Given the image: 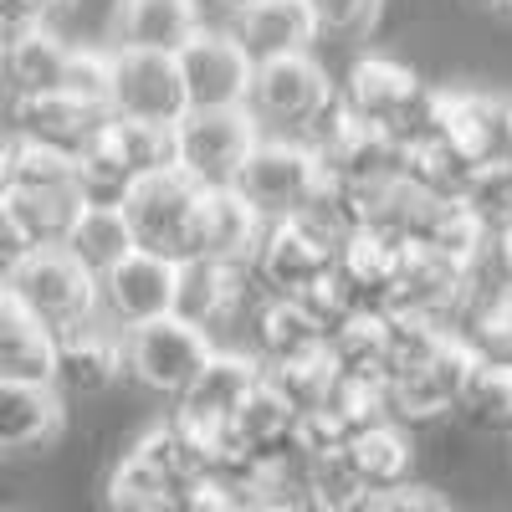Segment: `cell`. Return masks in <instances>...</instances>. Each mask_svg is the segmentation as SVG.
Wrapping results in <instances>:
<instances>
[{"label": "cell", "mask_w": 512, "mask_h": 512, "mask_svg": "<svg viewBox=\"0 0 512 512\" xmlns=\"http://www.w3.org/2000/svg\"><path fill=\"white\" fill-rule=\"evenodd\" d=\"M344 108L374 128H384L405 149L441 134V88L420 82L415 67L395 57H359L344 77Z\"/></svg>", "instance_id": "6da1fadb"}, {"label": "cell", "mask_w": 512, "mask_h": 512, "mask_svg": "<svg viewBox=\"0 0 512 512\" xmlns=\"http://www.w3.org/2000/svg\"><path fill=\"white\" fill-rule=\"evenodd\" d=\"M200 205L205 190L185 175V169H164L134 185L123 200L128 231H134L139 251H154L164 262H200Z\"/></svg>", "instance_id": "7a4b0ae2"}, {"label": "cell", "mask_w": 512, "mask_h": 512, "mask_svg": "<svg viewBox=\"0 0 512 512\" xmlns=\"http://www.w3.org/2000/svg\"><path fill=\"white\" fill-rule=\"evenodd\" d=\"M6 297L26 318H36L52 338L98 323V277L82 267L77 256H67L62 246L57 251H31L26 267L6 282Z\"/></svg>", "instance_id": "3957f363"}, {"label": "cell", "mask_w": 512, "mask_h": 512, "mask_svg": "<svg viewBox=\"0 0 512 512\" xmlns=\"http://www.w3.org/2000/svg\"><path fill=\"white\" fill-rule=\"evenodd\" d=\"M303 144H313L323 175H328L333 185L379 190V185H400V180H405V144L390 139L384 128L354 118V113L344 108V98H338V108L313 128Z\"/></svg>", "instance_id": "277c9868"}, {"label": "cell", "mask_w": 512, "mask_h": 512, "mask_svg": "<svg viewBox=\"0 0 512 512\" xmlns=\"http://www.w3.org/2000/svg\"><path fill=\"white\" fill-rule=\"evenodd\" d=\"M251 118L282 128V139H308L313 128L338 108V88L328 82L323 62L308 57H282V62H262L251 77Z\"/></svg>", "instance_id": "5b68a950"}, {"label": "cell", "mask_w": 512, "mask_h": 512, "mask_svg": "<svg viewBox=\"0 0 512 512\" xmlns=\"http://www.w3.org/2000/svg\"><path fill=\"white\" fill-rule=\"evenodd\" d=\"M318 185H323V164H318L313 144L262 134V144L251 149V159L241 164L231 190L262 216V226H277V221H292L297 210L313 200Z\"/></svg>", "instance_id": "8992f818"}, {"label": "cell", "mask_w": 512, "mask_h": 512, "mask_svg": "<svg viewBox=\"0 0 512 512\" xmlns=\"http://www.w3.org/2000/svg\"><path fill=\"white\" fill-rule=\"evenodd\" d=\"M256 144L262 123L251 118V108L185 113L175 123V169H185L200 190H231Z\"/></svg>", "instance_id": "52a82bcc"}, {"label": "cell", "mask_w": 512, "mask_h": 512, "mask_svg": "<svg viewBox=\"0 0 512 512\" xmlns=\"http://www.w3.org/2000/svg\"><path fill=\"white\" fill-rule=\"evenodd\" d=\"M210 354H216V338L185 318H159L149 328L123 333L128 379L144 384L149 395H164V400H180L195 384V374L210 364Z\"/></svg>", "instance_id": "ba28073f"}, {"label": "cell", "mask_w": 512, "mask_h": 512, "mask_svg": "<svg viewBox=\"0 0 512 512\" xmlns=\"http://www.w3.org/2000/svg\"><path fill=\"white\" fill-rule=\"evenodd\" d=\"M175 303H180V262H164L154 251H134L108 277H98V318L118 333L175 318Z\"/></svg>", "instance_id": "9c48e42d"}, {"label": "cell", "mask_w": 512, "mask_h": 512, "mask_svg": "<svg viewBox=\"0 0 512 512\" xmlns=\"http://www.w3.org/2000/svg\"><path fill=\"white\" fill-rule=\"evenodd\" d=\"M175 67H180V82H185L190 113H221V108H246L251 103L256 62L236 47L231 31L205 26L195 41L180 47Z\"/></svg>", "instance_id": "30bf717a"}, {"label": "cell", "mask_w": 512, "mask_h": 512, "mask_svg": "<svg viewBox=\"0 0 512 512\" xmlns=\"http://www.w3.org/2000/svg\"><path fill=\"white\" fill-rule=\"evenodd\" d=\"M6 118H11V139L21 144H41V149H57L82 159L103 134L113 113L93 108V103H77L67 93H41V98H6Z\"/></svg>", "instance_id": "8fae6325"}, {"label": "cell", "mask_w": 512, "mask_h": 512, "mask_svg": "<svg viewBox=\"0 0 512 512\" xmlns=\"http://www.w3.org/2000/svg\"><path fill=\"white\" fill-rule=\"evenodd\" d=\"M185 113H190V103H185V82H180L175 57L113 47V118L175 128Z\"/></svg>", "instance_id": "7c38bea8"}, {"label": "cell", "mask_w": 512, "mask_h": 512, "mask_svg": "<svg viewBox=\"0 0 512 512\" xmlns=\"http://www.w3.org/2000/svg\"><path fill=\"white\" fill-rule=\"evenodd\" d=\"M477 359H482V349L472 344V338H461V333L446 338V349H441L431 364L415 369V374H405L395 390H390L395 420L410 431V425H436V420L456 415L461 390H466V379H472Z\"/></svg>", "instance_id": "4fadbf2b"}, {"label": "cell", "mask_w": 512, "mask_h": 512, "mask_svg": "<svg viewBox=\"0 0 512 512\" xmlns=\"http://www.w3.org/2000/svg\"><path fill=\"white\" fill-rule=\"evenodd\" d=\"M441 139L472 164H507L512 144V103L482 88H441Z\"/></svg>", "instance_id": "5bb4252c"}, {"label": "cell", "mask_w": 512, "mask_h": 512, "mask_svg": "<svg viewBox=\"0 0 512 512\" xmlns=\"http://www.w3.org/2000/svg\"><path fill=\"white\" fill-rule=\"evenodd\" d=\"M200 31H205L200 0H113L108 47L180 57V47L195 41Z\"/></svg>", "instance_id": "9a60e30c"}, {"label": "cell", "mask_w": 512, "mask_h": 512, "mask_svg": "<svg viewBox=\"0 0 512 512\" xmlns=\"http://www.w3.org/2000/svg\"><path fill=\"white\" fill-rule=\"evenodd\" d=\"M256 384H262V364H256L246 349H216L210 364L195 374V384L175 400L180 420L200 425V431H221L241 415V405L256 395Z\"/></svg>", "instance_id": "2e32d148"}, {"label": "cell", "mask_w": 512, "mask_h": 512, "mask_svg": "<svg viewBox=\"0 0 512 512\" xmlns=\"http://www.w3.org/2000/svg\"><path fill=\"white\" fill-rule=\"evenodd\" d=\"M226 31L236 36V47L256 67L282 62V57H308L318 41L308 0H256V6H236Z\"/></svg>", "instance_id": "e0dca14e"}, {"label": "cell", "mask_w": 512, "mask_h": 512, "mask_svg": "<svg viewBox=\"0 0 512 512\" xmlns=\"http://www.w3.org/2000/svg\"><path fill=\"white\" fill-rule=\"evenodd\" d=\"M256 277L272 297H303L308 287H318L333 272V251L297 221H277L262 231V246H256Z\"/></svg>", "instance_id": "ac0fdd59"}, {"label": "cell", "mask_w": 512, "mask_h": 512, "mask_svg": "<svg viewBox=\"0 0 512 512\" xmlns=\"http://www.w3.org/2000/svg\"><path fill=\"white\" fill-rule=\"evenodd\" d=\"M128 374V359H123V333L108 328L103 318L88 323V328H72L57 338V395H108L113 384Z\"/></svg>", "instance_id": "d6986e66"}, {"label": "cell", "mask_w": 512, "mask_h": 512, "mask_svg": "<svg viewBox=\"0 0 512 512\" xmlns=\"http://www.w3.org/2000/svg\"><path fill=\"white\" fill-rule=\"evenodd\" d=\"M128 456H134L139 466H149L169 492H185L190 482L210 477L205 431L190 425V420H180V415H164V420L144 425V431L134 436V446H128Z\"/></svg>", "instance_id": "ffe728a7"}, {"label": "cell", "mask_w": 512, "mask_h": 512, "mask_svg": "<svg viewBox=\"0 0 512 512\" xmlns=\"http://www.w3.org/2000/svg\"><path fill=\"white\" fill-rule=\"evenodd\" d=\"M67 400L57 384H0V456H26L62 436Z\"/></svg>", "instance_id": "44dd1931"}, {"label": "cell", "mask_w": 512, "mask_h": 512, "mask_svg": "<svg viewBox=\"0 0 512 512\" xmlns=\"http://www.w3.org/2000/svg\"><path fill=\"white\" fill-rule=\"evenodd\" d=\"M72 41L57 26H31L21 36H11L6 67H0V88L6 98H41V93H62L67 67H72Z\"/></svg>", "instance_id": "7402d4cb"}, {"label": "cell", "mask_w": 512, "mask_h": 512, "mask_svg": "<svg viewBox=\"0 0 512 512\" xmlns=\"http://www.w3.org/2000/svg\"><path fill=\"white\" fill-rule=\"evenodd\" d=\"M318 349H328V338L303 313L297 297H267V303L251 313V323H246V354L262 369L267 364H287V359H303V354H318Z\"/></svg>", "instance_id": "603a6c76"}, {"label": "cell", "mask_w": 512, "mask_h": 512, "mask_svg": "<svg viewBox=\"0 0 512 512\" xmlns=\"http://www.w3.org/2000/svg\"><path fill=\"white\" fill-rule=\"evenodd\" d=\"M262 216L236 190H205L200 205V256L205 262H256L262 246Z\"/></svg>", "instance_id": "cb8c5ba5"}, {"label": "cell", "mask_w": 512, "mask_h": 512, "mask_svg": "<svg viewBox=\"0 0 512 512\" xmlns=\"http://www.w3.org/2000/svg\"><path fill=\"white\" fill-rule=\"evenodd\" d=\"M400 256L405 246L384 241V236H354L344 251L333 256V272L338 282L349 287V297L359 303V313H384L390 308V287H395V272H400Z\"/></svg>", "instance_id": "d4e9b609"}, {"label": "cell", "mask_w": 512, "mask_h": 512, "mask_svg": "<svg viewBox=\"0 0 512 512\" xmlns=\"http://www.w3.org/2000/svg\"><path fill=\"white\" fill-rule=\"evenodd\" d=\"M57 379V338L26 318L16 303L0 308V384H52Z\"/></svg>", "instance_id": "484cf974"}, {"label": "cell", "mask_w": 512, "mask_h": 512, "mask_svg": "<svg viewBox=\"0 0 512 512\" xmlns=\"http://www.w3.org/2000/svg\"><path fill=\"white\" fill-rule=\"evenodd\" d=\"M328 359L338 379L354 384H379L390 390V318L384 313H359L328 338Z\"/></svg>", "instance_id": "4316f807"}, {"label": "cell", "mask_w": 512, "mask_h": 512, "mask_svg": "<svg viewBox=\"0 0 512 512\" xmlns=\"http://www.w3.org/2000/svg\"><path fill=\"white\" fill-rule=\"evenodd\" d=\"M62 251L77 256L93 277H108L118 262H128V256L139 251V241H134V231H128L123 205H82V216H77Z\"/></svg>", "instance_id": "83f0119b"}, {"label": "cell", "mask_w": 512, "mask_h": 512, "mask_svg": "<svg viewBox=\"0 0 512 512\" xmlns=\"http://www.w3.org/2000/svg\"><path fill=\"white\" fill-rule=\"evenodd\" d=\"M456 420L472 425V431H512V359L502 354H482L472 379L461 390Z\"/></svg>", "instance_id": "f1b7e54d"}, {"label": "cell", "mask_w": 512, "mask_h": 512, "mask_svg": "<svg viewBox=\"0 0 512 512\" xmlns=\"http://www.w3.org/2000/svg\"><path fill=\"white\" fill-rule=\"evenodd\" d=\"M349 456H354V466H359L369 497H384V492H395V487L410 482L415 441H410V431H405L400 420H390V425H379V431L349 441Z\"/></svg>", "instance_id": "f546056e"}, {"label": "cell", "mask_w": 512, "mask_h": 512, "mask_svg": "<svg viewBox=\"0 0 512 512\" xmlns=\"http://www.w3.org/2000/svg\"><path fill=\"white\" fill-rule=\"evenodd\" d=\"M292 431H297V415L267 390V379L256 384V395L241 405V415L231 420V436L262 461H297L292 456Z\"/></svg>", "instance_id": "4dcf8cb0"}, {"label": "cell", "mask_w": 512, "mask_h": 512, "mask_svg": "<svg viewBox=\"0 0 512 512\" xmlns=\"http://www.w3.org/2000/svg\"><path fill=\"white\" fill-rule=\"evenodd\" d=\"M303 502L313 512H369V487L359 477V466L344 451H328V456H313L303 461Z\"/></svg>", "instance_id": "1f68e13d"}, {"label": "cell", "mask_w": 512, "mask_h": 512, "mask_svg": "<svg viewBox=\"0 0 512 512\" xmlns=\"http://www.w3.org/2000/svg\"><path fill=\"white\" fill-rule=\"evenodd\" d=\"M262 379H267V390H272V395L297 415V420L313 415V410H323V405H328V395H333V384H338L328 349L303 354V359H287V364H267V369H262Z\"/></svg>", "instance_id": "d6a6232c"}, {"label": "cell", "mask_w": 512, "mask_h": 512, "mask_svg": "<svg viewBox=\"0 0 512 512\" xmlns=\"http://www.w3.org/2000/svg\"><path fill=\"white\" fill-rule=\"evenodd\" d=\"M108 144L118 149V159L128 169H134V180H149V175L175 169V128H164V123L113 118L108 123Z\"/></svg>", "instance_id": "836d02e7"}, {"label": "cell", "mask_w": 512, "mask_h": 512, "mask_svg": "<svg viewBox=\"0 0 512 512\" xmlns=\"http://www.w3.org/2000/svg\"><path fill=\"white\" fill-rule=\"evenodd\" d=\"M11 216L26 231L31 251H57L82 216V195H11Z\"/></svg>", "instance_id": "e575fe53"}, {"label": "cell", "mask_w": 512, "mask_h": 512, "mask_svg": "<svg viewBox=\"0 0 512 512\" xmlns=\"http://www.w3.org/2000/svg\"><path fill=\"white\" fill-rule=\"evenodd\" d=\"M103 512H175V492L123 451L103 487Z\"/></svg>", "instance_id": "d590c367"}, {"label": "cell", "mask_w": 512, "mask_h": 512, "mask_svg": "<svg viewBox=\"0 0 512 512\" xmlns=\"http://www.w3.org/2000/svg\"><path fill=\"white\" fill-rule=\"evenodd\" d=\"M461 205L472 210V221L487 231V241H502L512 231V164H482L461 190Z\"/></svg>", "instance_id": "8d00e7d4"}, {"label": "cell", "mask_w": 512, "mask_h": 512, "mask_svg": "<svg viewBox=\"0 0 512 512\" xmlns=\"http://www.w3.org/2000/svg\"><path fill=\"white\" fill-rule=\"evenodd\" d=\"M134 185H139L134 169L118 159L108 134L77 159V195H82V205H123L128 195H134Z\"/></svg>", "instance_id": "74e56055"}, {"label": "cell", "mask_w": 512, "mask_h": 512, "mask_svg": "<svg viewBox=\"0 0 512 512\" xmlns=\"http://www.w3.org/2000/svg\"><path fill=\"white\" fill-rule=\"evenodd\" d=\"M16 195H77V159L16 139Z\"/></svg>", "instance_id": "f35d334b"}, {"label": "cell", "mask_w": 512, "mask_h": 512, "mask_svg": "<svg viewBox=\"0 0 512 512\" xmlns=\"http://www.w3.org/2000/svg\"><path fill=\"white\" fill-rule=\"evenodd\" d=\"M62 93L77 103H93L113 113V47H77Z\"/></svg>", "instance_id": "ab89813d"}, {"label": "cell", "mask_w": 512, "mask_h": 512, "mask_svg": "<svg viewBox=\"0 0 512 512\" xmlns=\"http://www.w3.org/2000/svg\"><path fill=\"white\" fill-rule=\"evenodd\" d=\"M318 36H369L384 16V0H308Z\"/></svg>", "instance_id": "60d3db41"}, {"label": "cell", "mask_w": 512, "mask_h": 512, "mask_svg": "<svg viewBox=\"0 0 512 512\" xmlns=\"http://www.w3.org/2000/svg\"><path fill=\"white\" fill-rule=\"evenodd\" d=\"M297 303H303V313L323 328V338H333L344 323H354V318H359V303L349 297V287L338 282V272H328L318 287H308L303 297H297Z\"/></svg>", "instance_id": "b9f144b4"}, {"label": "cell", "mask_w": 512, "mask_h": 512, "mask_svg": "<svg viewBox=\"0 0 512 512\" xmlns=\"http://www.w3.org/2000/svg\"><path fill=\"white\" fill-rule=\"evenodd\" d=\"M472 344H477L482 354H502V359H512V287H502V292L492 297V308L477 318Z\"/></svg>", "instance_id": "7bdbcfd3"}, {"label": "cell", "mask_w": 512, "mask_h": 512, "mask_svg": "<svg viewBox=\"0 0 512 512\" xmlns=\"http://www.w3.org/2000/svg\"><path fill=\"white\" fill-rule=\"evenodd\" d=\"M369 512H451V502L436 492V487H420V482H405L395 492H384L369 502Z\"/></svg>", "instance_id": "ee69618b"}, {"label": "cell", "mask_w": 512, "mask_h": 512, "mask_svg": "<svg viewBox=\"0 0 512 512\" xmlns=\"http://www.w3.org/2000/svg\"><path fill=\"white\" fill-rule=\"evenodd\" d=\"M175 512H241V497L221 482H190L185 492H175Z\"/></svg>", "instance_id": "f6af8a7d"}, {"label": "cell", "mask_w": 512, "mask_h": 512, "mask_svg": "<svg viewBox=\"0 0 512 512\" xmlns=\"http://www.w3.org/2000/svg\"><path fill=\"white\" fill-rule=\"evenodd\" d=\"M26 256H31V241H26V231L16 226V216H11V205H0V287H6L21 267H26Z\"/></svg>", "instance_id": "bcb514c9"}, {"label": "cell", "mask_w": 512, "mask_h": 512, "mask_svg": "<svg viewBox=\"0 0 512 512\" xmlns=\"http://www.w3.org/2000/svg\"><path fill=\"white\" fill-rule=\"evenodd\" d=\"M16 195V139L0 134V205H11Z\"/></svg>", "instance_id": "7dc6e473"}, {"label": "cell", "mask_w": 512, "mask_h": 512, "mask_svg": "<svg viewBox=\"0 0 512 512\" xmlns=\"http://www.w3.org/2000/svg\"><path fill=\"white\" fill-rule=\"evenodd\" d=\"M21 6H26L36 21H47V26H52L57 16H67V11L77 6V0H21Z\"/></svg>", "instance_id": "c3c4849f"}, {"label": "cell", "mask_w": 512, "mask_h": 512, "mask_svg": "<svg viewBox=\"0 0 512 512\" xmlns=\"http://www.w3.org/2000/svg\"><path fill=\"white\" fill-rule=\"evenodd\" d=\"M241 512H303V502H241Z\"/></svg>", "instance_id": "681fc988"}, {"label": "cell", "mask_w": 512, "mask_h": 512, "mask_svg": "<svg viewBox=\"0 0 512 512\" xmlns=\"http://www.w3.org/2000/svg\"><path fill=\"white\" fill-rule=\"evenodd\" d=\"M492 256L502 262V272H507V282H512V231H507L502 241H492Z\"/></svg>", "instance_id": "f907efd6"}, {"label": "cell", "mask_w": 512, "mask_h": 512, "mask_svg": "<svg viewBox=\"0 0 512 512\" xmlns=\"http://www.w3.org/2000/svg\"><path fill=\"white\" fill-rule=\"evenodd\" d=\"M477 11H487V16H497V21H512V0H472Z\"/></svg>", "instance_id": "816d5d0a"}, {"label": "cell", "mask_w": 512, "mask_h": 512, "mask_svg": "<svg viewBox=\"0 0 512 512\" xmlns=\"http://www.w3.org/2000/svg\"><path fill=\"white\" fill-rule=\"evenodd\" d=\"M6 52H11V31L0 26V67H6Z\"/></svg>", "instance_id": "f5cc1de1"}, {"label": "cell", "mask_w": 512, "mask_h": 512, "mask_svg": "<svg viewBox=\"0 0 512 512\" xmlns=\"http://www.w3.org/2000/svg\"><path fill=\"white\" fill-rule=\"evenodd\" d=\"M236 6H256V0H231V11H236Z\"/></svg>", "instance_id": "db71d44e"}, {"label": "cell", "mask_w": 512, "mask_h": 512, "mask_svg": "<svg viewBox=\"0 0 512 512\" xmlns=\"http://www.w3.org/2000/svg\"><path fill=\"white\" fill-rule=\"evenodd\" d=\"M6 303H11V297H6V287H0V308H6Z\"/></svg>", "instance_id": "11a10c76"}, {"label": "cell", "mask_w": 512, "mask_h": 512, "mask_svg": "<svg viewBox=\"0 0 512 512\" xmlns=\"http://www.w3.org/2000/svg\"><path fill=\"white\" fill-rule=\"evenodd\" d=\"M507 164H512V144H507Z\"/></svg>", "instance_id": "9f6ffc18"}]
</instances>
